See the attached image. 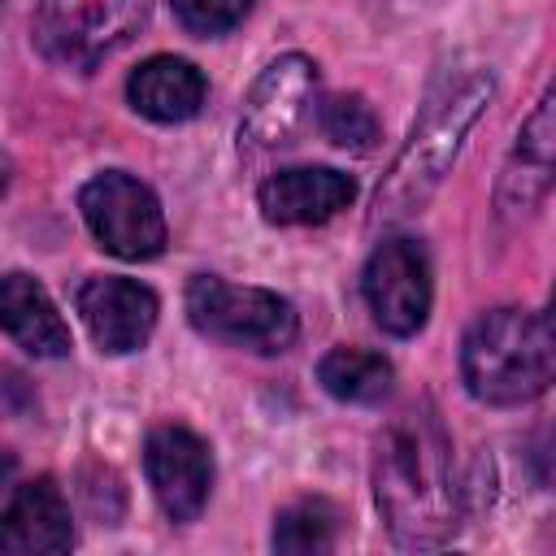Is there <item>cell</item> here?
Listing matches in <instances>:
<instances>
[{"mask_svg": "<svg viewBox=\"0 0 556 556\" xmlns=\"http://www.w3.org/2000/svg\"><path fill=\"white\" fill-rule=\"evenodd\" d=\"M0 330L26 348L30 356L56 361L70 352V326L61 321L56 304L30 274H4L0 278Z\"/></svg>", "mask_w": 556, "mask_h": 556, "instance_id": "14", "label": "cell"}, {"mask_svg": "<svg viewBox=\"0 0 556 556\" xmlns=\"http://www.w3.org/2000/svg\"><path fill=\"white\" fill-rule=\"evenodd\" d=\"M356 195V182L339 169L326 165H300V169H278L261 182L256 204L261 217L274 226H317L343 213Z\"/></svg>", "mask_w": 556, "mask_h": 556, "instance_id": "11", "label": "cell"}, {"mask_svg": "<svg viewBox=\"0 0 556 556\" xmlns=\"http://www.w3.org/2000/svg\"><path fill=\"white\" fill-rule=\"evenodd\" d=\"M174 17L191 30V35H226L230 26H239L252 9V0H169Z\"/></svg>", "mask_w": 556, "mask_h": 556, "instance_id": "19", "label": "cell"}, {"mask_svg": "<svg viewBox=\"0 0 556 556\" xmlns=\"http://www.w3.org/2000/svg\"><path fill=\"white\" fill-rule=\"evenodd\" d=\"M78 317L87 326V334L96 339L100 352L122 356V352H139L152 339L156 326V295L135 282V278H87L78 287Z\"/></svg>", "mask_w": 556, "mask_h": 556, "instance_id": "10", "label": "cell"}, {"mask_svg": "<svg viewBox=\"0 0 556 556\" xmlns=\"http://www.w3.org/2000/svg\"><path fill=\"white\" fill-rule=\"evenodd\" d=\"M556 369L552 326L526 308H491L482 313L460 343V374L473 400L491 408L530 404L547 391Z\"/></svg>", "mask_w": 556, "mask_h": 556, "instance_id": "3", "label": "cell"}, {"mask_svg": "<svg viewBox=\"0 0 556 556\" xmlns=\"http://www.w3.org/2000/svg\"><path fill=\"white\" fill-rule=\"evenodd\" d=\"M126 96H130L135 113H143L152 122H187V117L200 113V104L208 96V83L182 56H148L130 74Z\"/></svg>", "mask_w": 556, "mask_h": 556, "instance_id": "15", "label": "cell"}, {"mask_svg": "<svg viewBox=\"0 0 556 556\" xmlns=\"http://www.w3.org/2000/svg\"><path fill=\"white\" fill-rule=\"evenodd\" d=\"M317 382L343 400V404H378L391 382H395V369L387 356L378 352H365V348H334L321 356L317 365Z\"/></svg>", "mask_w": 556, "mask_h": 556, "instance_id": "16", "label": "cell"}, {"mask_svg": "<svg viewBox=\"0 0 556 556\" xmlns=\"http://www.w3.org/2000/svg\"><path fill=\"white\" fill-rule=\"evenodd\" d=\"M334 534H339V513L326 500H300L287 513H278V521H274V547L291 552V556L330 552Z\"/></svg>", "mask_w": 556, "mask_h": 556, "instance_id": "17", "label": "cell"}, {"mask_svg": "<svg viewBox=\"0 0 556 556\" xmlns=\"http://www.w3.org/2000/svg\"><path fill=\"white\" fill-rule=\"evenodd\" d=\"M365 304L387 334H417L430 317V256L417 239H382L361 278Z\"/></svg>", "mask_w": 556, "mask_h": 556, "instance_id": "8", "label": "cell"}, {"mask_svg": "<svg viewBox=\"0 0 556 556\" xmlns=\"http://www.w3.org/2000/svg\"><path fill=\"white\" fill-rule=\"evenodd\" d=\"M187 317L200 334L261 356L287 352L300 330L291 300L265 287H235L217 274H195L187 282Z\"/></svg>", "mask_w": 556, "mask_h": 556, "instance_id": "4", "label": "cell"}, {"mask_svg": "<svg viewBox=\"0 0 556 556\" xmlns=\"http://www.w3.org/2000/svg\"><path fill=\"white\" fill-rule=\"evenodd\" d=\"M556 96L543 91L526 126L517 130L513 161L500 178V208L504 213H530L547 187H552V152H556Z\"/></svg>", "mask_w": 556, "mask_h": 556, "instance_id": "13", "label": "cell"}, {"mask_svg": "<svg viewBox=\"0 0 556 556\" xmlns=\"http://www.w3.org/2000/svg\"><path fill=\"white\" fill-rule=\"evenodd\" d=\"M152 0H39L35 48L70 70H91L139 35Z\"/></svg>", "mask_w": 556, "mask_h": 556, "instance_id": "5", "label": "cell"}, {"mask_svg": "<svg viewBox=\"0 0 556 556\" xmlns=\"http://www.w3.org/2000/svg\"><path fill=\"white\" fill-rule=\"evenodd\" d=\"M374 495L404 547H434L456 530V482L439 417L400 413L378 434Z\"/></svg>", "mask_w": 556, "mask_h": 556, "instance_id": "1", "label": "cell"}, {"mask_svg": "<svg viewBox=\"0 0 556 556\" xmlns=\"http://www.w3.org/2000/svg\"><path fill=\"white\" fill-rule=\"evenodd\" d=\"M313 96H317V65L308 56L287 52L269 61L248 91V104L239 117V152L248 161H261L282 143H291V135L308 117Z\"/></svg>", "mask_w": 556, "mask_h": 556, "instance_id": "7", "label": "cell"}, {"mask_svg": "<svg viewBox=\"0 0 556 556\" xmlns=\"http://www.w3.org/2000/svg\"><path fill=\"white\" fill-rule=\"evenodd\" d=\"M321 135L343 152H374L378 143V113L365 96H330L321 104Z\"/></svg>", "mask_w": 556, "mask_h": 556, "instance_id": "18", "label": "cell"}, {"mask_svg": "<svg viewBox=\"0 0 556 556\" xmlns=\"http://www.w3.org/2000/svg\"><path fill=\"white\" fill-rule=\"evenodd\" d=\"M13 469H17V465H13V456H9V452H0V491L13 482Z\"/></svg>", "mask_w": 556, "mask_h": 556, "instance_id": "20", "label": "cell"}, {"mask_svg": "<svg viewBox=\"0 0 556 556\" xmlns=\"http://www.w3.org/2000/svg\"><path fill=\"white\" fill-rule=\"evenodd\" d=\"M495 96V78L491 74H465L456 87H447L443 96H434L421 113V122L413 126L408 143L400 148L391 174L378 187L374 200V226H391L413 217L447 178L465 135L473 130V122L486 113Z\"/></svg>", "mask_w": 556, "mask_h": 556, "instance_id": "2", "label": "cell"}, {"mask_svg": "<svg viewBox=\"0 0 556 556\" xmlns=\"http://www.w3.org/2000/svg\"><path fill=\"white\" fill-rule=\"evenodd\" d=\"M74 526L70 504L52 478H35L13 486V495L0 504V552L35 556V552H70Z\"/></svg>", "mask_w": 556, "mask_h": 556, "instance_id": "12", "label": "cell"}, {"mask_svg": "<svg viewBox=\"0 0 556 556\" xmlns=\"http://www.w3.org/2000/svg\"><path fill=\"white\" fill-rule=\"evenodd\" d=\"M143 469L148 486L169 521H195L208 504L213 486V456L200 434L182 426H161L143 443Z\"/></svg>", "mask_w": 556, "mask_h": 556, "instance_id": "9", "label": "cell"}, {"mask_svg": "<svg viewBox=\"0 0 556 556\" xmlns=\"http://www.w3.org/2000/svg\"><path fill=\"white\" fill-rule=\"evenodd\" d=\"M78 208L91 235L100 239V248L122 261H152L165 248V213L156 195L122 169L96 174L78 191Z\"/></svg>", "mask_w": 556, "mask_h": 556, "instance_id": "6", "label": "cell"}, {"mask_svg": "<svg viewBox=\"0 0 556 556\" xmlns=\"http://www.w3.org/2000/svg\"><path fill=\"white\" fill-rule=\"evenodd\" d=\"M0 4H4V0H0Z\"/></svg>", "mask_w": 556, "mask_h": 556, "instance_id": "21", "label": "cell"}]
</instances>
